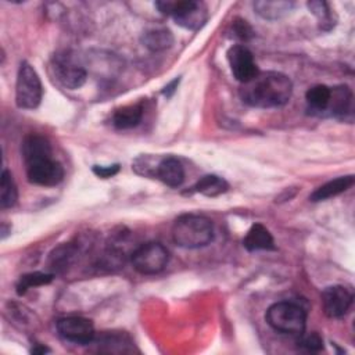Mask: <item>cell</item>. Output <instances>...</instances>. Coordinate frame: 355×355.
<instances>
[{"label":"cell","instance_id":"cell-21","mask_svg":"<svg viewBox=\"0 0 355 355\" xmlns=\"http://www.w3.org/2000/svg\"><path fill=\"white\" fill-rule=\"evenodd\" d=\"M141 42L150 51H162L173 44V35L166 28L150 29L143 35Z\"/></svg>","mask_w":355,"mask_h":355},{"label":"cell","instance_id":"cell-24","mask_svg":"<svg viewBox=\"0 0 355 355\" xmlns=\"http://www.w3.org/2000/svg\"><path fill=\"white\" fill-rule=\"evenodd\" d=\"M308 8L311 10V12L318 18L319 21V25L322 29L324 31H329L331 29V26L334 25L331 21V11H330V7L326 1H308Z\"/></svg>","mask_w":355,"mask_h":355},{"label":"cell","instance_id":"cell-3","mask_svg":"<svg viewBox=\"0 0 355 355\" xmlns=\"http://www.w3.org/2000/svg\"><path fill=\"white\" fill-rule=\"evenodd\" d=\"M173 241L187 250L208 245L214 239L212 222L197 214H184L179 216L172 226Z\"/></svg>","mask_w":355,"mask_h":355},{"label":"cell","instance_id":"cell-11","mask_svg":"<svg viewBox=\"0 0 355 355\" xmlns=\"http://www.w3.org/2000/svg\"><path fill=\"white\" fill-rule=\"evenodd\" d=\"M352 291L344 286H330L322 293V306L329 318H343L352 305Z\"/></svg>","mask_w":355,"mask_h":355},{"label":"cell","instance_id":"cell-28","mask_svg":"<svg viewBox=\"0 0 355 355\" xmlns=\"http://www.w3.org/2000/svg\"><path fill=\"white\" fill-rule=\"evenodd\" d=\"M179 78H176V79H173L169 85H166L165 87H164V90H162V94H165L166 97H171L173 93H175V90L178 89V85H179Z\"/></svg>","mask_w":355,"mask_h":355},{"label":"cell","instance_id":"cell-13","mask_svg":"<svg viewBox=\"0 0 355 355\" xmlns=\"http://www.w3.org/2000/svg\"><path fill=\"white\" fill-rule=\"evenodd\" d=\"M243 245L247 251H259V250H275V241L270 232L261 223H255L247 232V236L243 240Z\"/></svg>","mask_w":355,"mask_h":355},{"label":"cell","instance_id":"cell-17","mask_svg":"<svg viewBox=\"0 0 355 355\" xmlns=\"http://www.w3.org/2000/svg\"><path fill=\"white\" fill-rule=\"evenodd\" d=\"M143 118V104H129L115 110L112 115V125L116 129H132L140 123Z\"/></svg>","mask_w":355,"mask_h":355},{"label":"cell","instance_id":"cell-12","mask_svg":"<svg viewBox=\"0 0 355 355\" xmlns=\"http://www.w3.org/2000/svg\"><path fill=\"white\" fill-rule=\"evenodd\" d=\"M155 176L169 187H179L184 180V169L178 158L165 157L155 166Z\"/></svg>","mask_w":355,"mask_h":355},{"label":"cell","instance_id":"cell-14","mask_svg":"<svg viewBox=\"0 0 355 355\" xmlns=\"http://www.w3.org/2000/svg\"><path fill=\"white\" fill-rule=\"evenodd\" d=\"M352 93L347 86H337L331 90L330 101L326 112L336 118H345V114L351 112Z\"/></svg>","mask_w":355,"mask_h":355},{"label":"cell","instance_id":"cell-8","mask_svg":"<svg viewBox=\"0 0 355 355\" xmlns=\"http://www.w3.org/2000/svg\"><path fill=\"white\" fill-rule=\"evenodd\" d=\"M57 331L64 340L78 345L92 344L96 337L93 322L82 316L61 318L57 322Z\"/></svg>","mask_w":355,"mask_h":355},{"label":"cell","instance_id":"cell-2","mask_svg":"<svg viewBox=\"0 0 355 355\" xmlns=\"http://www.w3.org/2000/svg\"><path fill=\"white\" fill-rule=\"evenodd\" d=\"M22 158L31 183L50 187L64 179V168L51 157V146L46 137L28 135L22 141Z\"/></svg>","mask_w":355,"mask_h":355},{"label":"cell","instance_id":"cell-5","mask_svg":"<svg viewBox=\"0 0 355 355\" xmlns=\"http://www.w3.org/2000/svg\"><path fill=\"white\" fill-rule=\"evenodd\" d=\"M155 7L161 14L172 17L179 26L191 31L201 28L208 18L207 6L201 1L162 0L157 1Z\"/></svg>","mask_w":355,"mask_h":355},{"label":"cell","instance_id":"cell-26","mask_svg":"<svg viewBox=\"0 0 355 355\" xmlns=\"http://www.w3.org/2000/svg\"><path fill=\"white\" fill-rule=\"evenodd\" d=\"M233 32L241 40H248V39H251L254 36V31L248 25V22L244 21V19H240V18L234 19V22H233Z\"/></svg>","mask_w":355,"mask_h":355},{"label":"cell","instance_id":"cell-18","mask_svg":"<svg viewBox=\"0 0 355 355\" xmlns=\"http://www.w3.org/2000/svg\"><path fill=\"white\" fill-rule=\"evenodd\" d=\"M255 12L265 19H279L286 17L293 10V1L286 0H259L254 4Z\"/></svg>","mask_w":355,"mask_h":355},{"label":"cell","instance_id":"cell-25","mask_svg":"<svg viewBox=\"0 0 355 355\" xmlns=\"http://www.w3.org/2000/svg\"><path fill=\"white\" fill-rule=\"evenodd\" d=\"M301 338L298 340V344L301 348L309 352H318L323 349V340L318 333H311L308 336H300Z\"/></svg>","mask_w":355,"mask_h":355},{"label":"cell","instance_id":"cell-9","mask_svg":"<svg viewBox=\"0 0 355 355\" xmlns=\"http://www.w3.org/2000/svg\"><path fill=\"white\" fill-rule=\"evenodd\" d=\"M51 68L54 71L55 79L67 89H79L86 82V71L78 65L68 54L54 55Z\"/></svg>","mask_w":355,"mask_h":355},{"label":"cell","instance_id":"cell-15","mask_svg":"<svg viewBox=\"0 0 355 355\" xmlns=\"http://www.w3.org/2000/svg\"><path fill=\"white\" fill-rule=\"evenodd\" d=\"M354 184V176L352 175H347V176H340L324 184H322L320 187H318L311 196L309 200L313 202L318 201H324L327 198L336 197L341 193H344L345 190H348L351 186Z\"/></svg>","mask_w":355,"mask_h":355},{"label":"cell","instance_id":"cell-7","mask_svg":"<svg viewBox=\"0 0 355 355\" xmlns=\"http://www.w3.org/2000/svg\"><path fill=\"white\" fill-rule=\"evenodd\" d=\"M132 265L141 275H155L161 272L169 259L168 250L157 241L146 243L132 252Z\"/></svg>","mask_w":355,"mask_h":355},{"label":"cell","instance_id":"cell-16","mask_svg":"<svg viewBox=\"0 0 355 355\" xmlns=\"http://www.w3.org/2000/svg\"><path fill=\"white\" fill-rule=\"evenodd\" d=\"M78 252H79V248L76 244L64 243L50 252L49 266L54 272H64L67 268H69L73 263Z\"/></svg>","mask_w":355,"mask_h":355},{"label":"cell","instance_id":"cell-6","mask_svg":"<svg viewBox=\"0 0 355 355\" xmlns=\"http://www.w3.org/2000/svg\"><path fill=\"white\" fill-rule=\"evenodd\" d=\"M42 96V82L36 69L28 61H22L18 69L15 83L17 105L24 110H35L39 107Z\"/></svg>","mask_w":355,"mask_h":355},{"label":"cell","instance_id":"cell-19","mask_svg":"<svg viewBox=\"0 0 355 355\" xmlns=\"http://www.w3.org/2000/svg\"><path fill=\"white\" fill-rule=\"evenodd\" d=\"M330 94H331V89L326 85H315L309 87L305 94L308 111L315 115L324 114L330 101Z\"/></svg>","mask_w":355,"mask_h":355},{"label":"cell","instance_id":"cell-22","mask_svg":"<svg viewBox=\"0 0 355 355\" xmlns=\"http://www.w3.org/2000/svg\"><path fill=\"white\" fill-rule=\"evenodd\" d=\"M18 198V190L15 186V182L12 179V175L4 169L1 172L0 179V205L1 208H10L15 205Z\"/></svg>","mask_w":355,"mask_h":355},{"label":"cell","instance_id":"cell-10","mask_svg":"<svg viewBox=\"0 0 355 355\" xmlns=\"http://www.w3.org/2000/svg\"><path fill=\"white\" fill-rule=\"evenodd\" d=\"M227 61L233 76L240 83L248 82L259 72L252 53L243 44H234L227 50Z\"/></svg>","mask_w":355,"mask_h":355},{"label":"cell","instance_id":"cell-27","mask_svg":"<svg viewBox=\"0 0 355 355\" xmlns=\"http://www.w3.org/2000/svg\"><path fill=\"white\" fill-rule=\"evenodd\" d=\"M119 172V165L118 164H112V165H107V166H100V165H94L93 166V173L101 179H108L115 176Z\"/></svg>","mask_w":355,"mask_h":355},{"label":"cell","instance_id":"cell-23","mask_svg":"<svg viewBox=\"0 0 355 355\" xmlns=\"http://www.w3.org/2000/svg\"><path fill=\"white\" fill-rule=\"evenodd\" d=\"M54 277V273H44V272H31L22 275L17 283V293L19 295L25 294L29 288L49 284Z\"/></svg>","mask_w":355,"mask_h":355},{"label":"cell","instance_id":"cell-1","mask_svg":"<svg viewBox=\"0 0 355 355\" xmlns=\"http://www.w3.org/2000/svg\"><path fill=\"white\" fill-rule=\"evenodd\" d=\"M243 103L255 108H275L284 105L293 93L290 78L282 72H258L252 79L240 86Z\"/></svg>","mask_w":355,"mask_h":355},{"label":"cell","instance_id":"cell-20","mask_svg":"<svg viewBox=\"0 0 355 355\" xmlns=\"http://www.w3.org/2000/svg\"><path fill=\"white\" fill-rule=\"evenodd\" d=\"M227 189L229 183L223 178L218 175H205L191 187V191L200 193L207 197H218L226 193Z\"/></svg>","mask_w":355,"mask_h":355},{"label":"cell","instance_id":"cell-4","mask_svg":"<svg viewBox=\"0 0 355 355\" xmlns=\"http://www.w3.org/2000/svg\"><path fill=\"white\" fill-rule=\"evenodd\" d=\"M266 322L268 324L284 334H291V336H301L304 334L305 326H306V313L305 311L288 301H282L270 305L266 311Z\"/></svg>","mask_w":355,"mask_h":355}]
</instances>
